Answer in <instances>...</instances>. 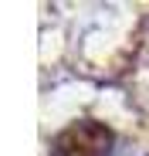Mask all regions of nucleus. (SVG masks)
<instances>
[{"label": "nucleus", "mask_w": 149, "mask_h": 156, "mask_svg": "<svg viewBox=\"0 0 149 156\" xmlns=\"http://www.w3.org/2000/svg\"><path fill=\"white\" fill-rule=\"evenodd\" d=\"M51 156H112L115 133L98 119H78L51 139Z\"/></svg>", "instance_id": "nucleus-1"}]
</instances>
